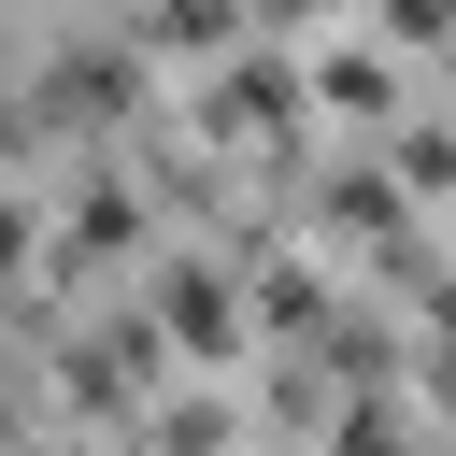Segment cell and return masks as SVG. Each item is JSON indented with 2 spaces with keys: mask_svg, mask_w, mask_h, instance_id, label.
Instances as JSON below:
<instances>
[{
  "mask_svg": "<svg viewBox=\"0 0 456 456\" xmlns=\"http://www.w3.org/2000/svg\"><path fill=\"white\" fill-rule=\"evenodd\" d=\"M328 228H342V242H385V256L413 271V242H399V185H385V171H328Z\"/></svg>",
  "mask_w": 456,
  "mask_h": 456,
  "instance_id": "cell-3",
  "label": "cell"
},
{
  "mask_svg": "<svg viewBox=\"0 0 456 456\" xmlns=\"http://www.w3.org/2000/svg\"><path fill=\"white\" fill-rule=\"evenodd\" d=\"M200 114H214V128H285V114H299V71H285V57H228Z\"/></svg>",
  "mask_w": 456,
  "mask_h": 456,
  "instance_id": "cell-2",
  "label": "cell"
},
{
  "mask_svg": "<svg viewBox=\"0 0 456 456\" xmlns=\"http://www.w3.org/2000/svg\"><path fill=\"white\" fill-rule=\"evenodd\" d=\"M157 328H171L185 356H242V299H228V271L171 256V271H157Z\"/></svg>",
  "mask_w": 456,
  "mask_h": 456,
  "instance_id": "cell-1",
  "label": "cell"
},
{
  "mask_svg": "<svg viewBox=\"0 0 456 456\" xmlns=\"http://www.w3.org/2000/svg\"><path fill=\"white\" fill-rule=\"evenodd\" d=\"M256 314H271V328H342V314H328V285H314V271H271V285H256Z\"/></svg>",
  "mask_w": 456,
  "mask_h": 456,
  "instance_id": "cell-5",
  "label": "cell"
},
{
  "mask_svg": "<svg viewBox=\"0 0 456 456\" xmlns=\"http://www.w3.org/2000/svg\"><path fill=\"white\" fill-rule=\"evenodd\" d=\"M14 256H28V200L0 185V271H14Z\"/></svg>",
  "mask_w": 456,
  "mask_h": 456,
  "instance_id": "cell-6",
  "label": "cell"
},
{
  "mask_svg": "<svg viewBox=\"0 0 456 456\" xmlns=\"http://www.w3.org/2000/svg\"><path fill=\"white\" fill-rule=\"evenodd\" d=\"M385 86H399V71H385L370 43H328V57H314V100H328V114H385Z\"/></svg>",
  "mask_w": 456,
  "mask_h": 456,
  "instance_id": "cell-4",
  "label": "cell"
}]
</instances>
